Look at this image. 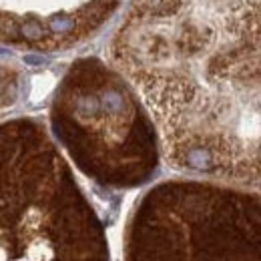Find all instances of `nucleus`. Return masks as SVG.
Here are the masks:
<instances>
[{
  "label": "nucleus",
  "instance_id": "obj_1",
  "mask_svg": "<svg viewBox=\"0 0 261 261\" xmlns=\"http://www.w3.org/2000/svg\"><path fill=\"white\" fill-rule=\"evenodd\" d=\"M111 57L149 100L173 165L257 179L259 0H127Z\"/></svg>",
  "mask_w": 261,
  "mask_h": 261
},
{
  "label": "nucleus",
  "instance_id": "obj_2",
  "mask_svg": "<svg viewBox=\"0 0 261 261\" xmlns=\"http://www.w3.org/2000/svg\"><path fill=\"white\" fill-rule=\"evenodd\" d=\"M57 123L72 153L95 175L130 181L153 165L151 130L123 83L98 63H83L68 76Z\"/></svg>",
  "mask_w": 261,
  "mask_h": 261
},
{
  "label": "nucleus",
  "instance_id": "obj_3",
  "mask_svg": "<svg viewBox=\"0 0 261 261\" xmlns=\"http://www.w3.org/2000/svg\"><path fill=\"white\" fill-rule=\"evenodd\" d=\"M127 0H0V44L57 53L98 34Z\"/></svg>",
  "mask_w": 261,
  "mask_h": 261
}]
</instances>
